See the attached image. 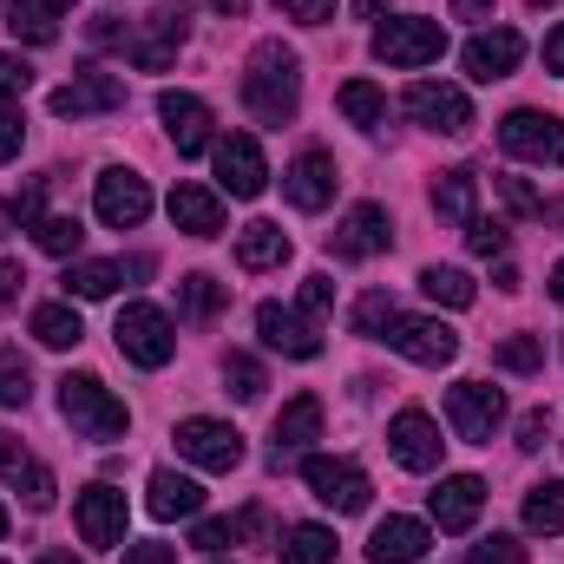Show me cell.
<instances>
[{
	"instance_id": "obj_1",
	"label": "cell",
	"mask_w": 564,
	"mask_h": 564,
	"mask_svg": "<svg viewBox=\"0 0 564 564\" xmlns=\"http://www.w3.org/2000/svg\"><path fill=\"white\" fill-rule=\"evenodd\" d=\"M243 106H250L263 126L295 119V53H289V46L263 40V46L250 53V73H243Z\"/></svg>"
},
{
	"instance_id": "obj_2",
	"label": "cell",
	"mask_w": 564,
	"mask_h": 564,
	"mask_svg": "<svg viewBox=\"0 0 564 564\" xmlns=\"http://www.w3.org/2000/svg\"><path fill=\"white\" fill-rule=\"evenodd\" d=\"M59 414L73 421V433H86V440H119L126 433V401L99 381V375H66L59 381Z\"/></svg>"
},
{
	"instance_id": "obj_3",
	"label": "cell",
	"mask_w": 564,
	"mask_h": 564,
	"mask_svg": "<svg viewBox=\"0 0 564 564\" xmlns=\"http://www.w3.org/2000/svg\"><path fill=\"white\" fill-rule=\"evenodd\" d=\"M112 335H119V355H126V361H139V368H164V361L177 355L171 315H164V308H151V302H126Z\"/></svg>"
},
{
	"instance_id": "obj_4",
	"label": "cell",
	"mask_w": 564,
	"mask_h": 564,
	"mask_svg": "<svg viewBox=\"0 0 564 564\" xmlns=\"http://www.w3.org/2000/svg\"><path fill=\"white\" fill-rule=\"evenodd\" d=\"M375 53H381L388 66H433V59L446 53V26H440V20H421V13H408V20H381Z\"/></svg>"
},
{
	"instance_id": "obj_5",
	"label": "cell",
	"mask_w": 564,
	"mask_h": 564,
	"mask_svg": "<svg viewBox=\"0 0 564 564\" xmlns=\"http://www.w3.org/2000/svg\"><path fill=\"white\" fill-rule=\"evenodd\" d=\"M381 341H388L394 355L421 361V368H446V361L459 355V335H453V328H446L440 315H394Z\"/></svg>"
},
{
	"instance_id": "obj_6",
	"label": "cell",
	"mask_w": 564,
	"mask_h": 564,
	"mask_svg": "<svg viewBox=\"0 0 564 564\" xmlns=\"http://www.w3.org/2000/svg\"><path fill=\"white\" fill-rule=\"evenodd\" d=\"M499 144H506L512 158H532V164H564V119L519 106V112L499 119Z\"/></svg>"
},
{
	"instance_id": "obj_7",
	"label": "cell",
	"mask_w": 564,
	"mask_h": 564,
	"mask_svg": "<svg viewBox=\"0 0 564 564\" xmlns=\"http://www.w3.org/2000/svg\"><path fill=\"white\" fill-rule=\"evenodd\" d=\"M302 479L315 486V499L322 506H335V512H368V473L355 466V459H328V453H315L308 466H302Z\"/></svg>"
},
{
	"instance_id": "obj_8",
	"label": "cell",
	"mask_w": 564,
	"mask_h": 564,
	"mask_svg": "<svg viewBox=\"0 0 564 564\" xmlns=\"http://www.w3.org/2000/svg\"><path fill=\"white\" fill-rule=\"evenodd\" d=\"M73 525H79V539H86L93 552L126 545V492H112V486H86V492L73 499Z\"/></svg>"
},
{
	"instance_id": "obj_9",
	"label": "cell",
	"mask_w": 564,
	"mask_h": 564,
	"mask_svg": "<svg viewBox=\"0 0 564 564\" xmlns=\"http://www.w3.org/2000/svg\"><path fill=\"white\" fill-rule=\"evenodd\" d=\"M177 453L204 473H237L243 466V433L224 421H184L177 426Z\"/></svg>"
},
{
	"instance_id": "obj_10",
	"label": "cell",
	"mask_w": 564,
	"mask_h": 564,
	"mask_svg": "<svg viewBox=\"0 0 564 564\" xmlns=\"http://www.w3.org/2000/svg\"><path fill=\"white\" fill-rule=\"evenodd\" d=\"M446 421L459 440H492V426L506 421V394L486 381H459V388H446Z\"/></svg>"
},
{
	"instance_id": "obj_11",
	"label": "cell",
	"mask_w": 564,
	"mask_h": 564,
	"mask_svg": "<svg viewBox=\"0 0 564 564\" xmlns=\"http://www.w3.org/2000/svg\"><path fill=\"white\" fill-rule=\"evenodd\" d=\"M408 112L421 119L426 132H446V139H459V132L473 126V106H466V93H459V86H440V79L408 86Z\"/></svg>"
},
{
	"instance_id": "obj_12",
	"label": "cell",
	"mask_w": 564,
	"mask_h": 564,
	"mask_svg": "<svg viewBox=\"0 0 564 564\" xmlns=\"http://www.w3.org/2000/svg\"><path fill=\"white\" fill-rule=\"evenodd\" d=\"M217 177H224L230 197H263V184H270L263 144L250 139V132H230V139L217 144Z\"/></svg>"
},
{
	"instance_id": "obj_13",
	"label": "cell",
	"mask_w": 564,
	"mask_h": 564,
	"mask_svg": "<svg viewBox=\"0 0 564 564\" xmlns=\"http://www.w3.org/2000/svg\"><path fill=\"white\" fill-rule=\"evenodd\" d=\"M93 204H99V217H106L112 230H139L144 217H151V184H144L139 171H106Z\"/></svg>"
},
{
	"instance_id": "obj_14",
	"label": "cell",
	"mask_w": 564,
	"mask_h": 564,
	"mask_svg": "<svg viewBox=\"0 0 564 564\" xmlns=\"http://www.w3.org/2000/svg\"><path fill=\"white\" fill-rule=\"evenodd\" d=\"M177 40H184V7H158V13L144 20V33L126 40V59L144 66V73H164V66L177 59Z\"/></svg>"
},
{
	"instance_id": "obj_15",
	"label": "cell",
	"mask_w": 564,
	"mask_h": 564,
	"mask_svg": "<svg viewBox=\"0 0 564 564\" xmlns=\"http://www.w3.org/2000/svg\"><path fill=\"white\" fill-rule=\"evenodd\" d=\"M466 79H479V86H492V79H506L519 59H525V33H512V26H492V33H479V40H466Z\"/></svg>"
},
{
	"instance_id": "obj_16",
	"label": "cell",
	"mask_w": 564,
	"mask_h": 564,
	"mask_svg": "<svg viewBox=\"0 0 564 564\" xmlns=\"http://www.w3.org/2000/svg\"><path fill=\"white\" fill-rule=\"evenodd\" d=\"M46 106H53L59 119H93V112H119V106H126V86H119L112 73H79V79H66Z\"/></svg>"
},
{
	"instance_id": "obj_17",
	"label": "cell",
	"mask_w": 564,
	"mask_h": 564,
	"mask_svg": "<svg viewBox=\"0 0 564 564\" xmlns=\"http://www.w3.org/2000/svg\"><path fill=\"white\" fill-rule=\"evenodd\" d=\"M388 237H394V230H388V210H381V204H355V210L335 224V237H328V243H335V257L368 263V257H381V250H388Z\"/></svg>"
},
{
	"instance_id": "obj_18",
	"label": "cell",
	"mask_w": 564,
	"mask_h": 564,
	"mask_svg": "<svg viewBox=\"0 0 564 564\" xmlns=\"http://www.w3.org/2000/svg\"><path fill=\"white\" fill-rule=\"evenodd\" d=\"M440 426L426 421L421 408H408V414H394V426H388V453L408 466V473H433L440 466Z\"/></svg>"
},
{
	"instance_id": "obj_19",
	"label": "cell",
	"mask_w": 564,
	"mask_h": 564,
	"mask_svg": "<svg viewBox=\"0 0 564 564\" xmlns=\"http://www.w3.org/2000/svg\"><path fill=\"white\" fill-rule=\"evenodd\" d=\"M479 506H486V479H473V473H453L433 486V525L440 532H473Z\"/></svg>"
},
{
	"instance_id": "obj_20",
	"label": "cell",
	"mask_w": 564,
	"mask_h": 564,
	"mask_svg": "<svg viewBox=\"0 0 564 564\" xmlns=\"http://www.w3.org/2000/svg\"><path fill=\"white\" fill-rule=\"evenodd\" d=\"M158 119L171 126L177 158H197V151L210 144V106H204V99H191V93H158Z\"/></svg>"
},
{
	"instance_id": "obj_21",
	"label": "cell",
	"mask_w": 564,
	"mask_h": 564,
	"mask_svg": "<svg viewBox=\"0 0 564 564\" xmlns=\"http://www.w3.org/2000/svg\"><path fill=\"white\" fill-rule=\"evenodd\" d=\"M257 328H263V341L289 355V361H315L322 355V335H315V322H302V315H289L282 302H263L257 308Z\"/></svg>"
},
{
	"instance_id": "obj_22",
	"label": "cell",
	"mask_w": 564,
	"mask_h": 564,
	"mask_svg": "<svg viewBox=\"0 0 564 564\" xmlns=\"http://www.w3.org/2000/svg\"><path fill=\"white\" fill-rule=\"evenodd\" d=\"M282 197H289L295 210H322V204L335 197V158H322V151H302V158L282 171Z\"/></svg>"
},
{
	"instance_id": "obj_23",
	"label": "cell",
	"mask_w": 564,
	"mask_h": 564,
	"mask_svg": "<svg viewBox=\"0 0 564 564\" xmlns=\"http://www.w3.org/2000/svg\"><path fill=\"white\" fill-rule=\"evenodd\" d=\"M426 545H433V532H426L421 519H381L375 539H368V558L375 564H421Z\"/></svg>"
},
{
	"instance_id": "obj_24",
	"label": "cell",
	"mask_w": 564,
	"mask_h": 564,
	"mask_svg": "<svg viewBox=\"0 0 564 564\" xmlns=\"http://www.w3.org/2000/svg\"><path fill=\"white\" fill-rule=\"evenodd\" d=\"M0 479H7V486H13L33 512H40V506H53V473H46V466H40L20 440H0Z\"/></svg>"
},
{
	"instance_id": "obj_25",
	"label": "cell",
	"mask_w": 564,
	"mask_h": 564,
	"mask_svg": "<svg viewBox=\"0 0 564 564\" xmlns=\"http://www.w3.org/2000/svg\"><path fill=\"white\" fill-rule=\"evenodd\" d=\"M171 224H177L184 237H217V230H224V204H217V191H204V184H177V191H171Z\"/></svg>"
},
{
	"instance_id": "obj_26",
	"label": "cell",
	"mask_w": 564,
	"mask_h": 564,
	"mask_svg": "<svg viewBox=\"0 0 564 564\" xmlns=\"http://www.w3.org/2000/svg\"><path fill=\"white\" fill-rule=\"evenodd\" d=\"M144 506H151V519H197V512H204V486L184 479V473H171V466H158Z\"/></svg>"
},
{
	"instance_id": "obj_27",
	"label": "cell",
	"mask_w": 564,
	"mask_h": 564,
	"mask_svg": "<svg viewBox=\"0 0 564 564\" xmlns=\"http://www.w3.org/2000/svg\"><path fill=\"white\" fill-rule=\"evenodd\" d=\"M473 197H479V177H473V171H440V184H433V210H440V224L466 230V224H473Z\"/></svg>"
},
{
	"instance_id": "obj_28",
	"label": "cell",
	"mask_w": 564,
	"mask_h": 564,
	"mask_svg": "<svg viewBox=\"0 0 564 564\" xmlns=\"http://www.w3.org/2000/svg\"><path fill=\"white\" fill-rule=\"evenodd\" d=\"M315 433H322V401H315V394H295V401L276 414V459L295 453V446H308Z\"/></svg>"
},
{
	"instance_id": "obj_29",
	"label": "cell",
	"mask_w": 564,
	"mask_h": 564,
	"mask_svg": "<svg viewBox=\"0 0 564 564\" xmlns=\"http://www.w3.org/2000/svg\"><path fill=\"white\" fill-rule=\"evenodd\" d=\"M237 263L257 276V270H276V263H289V237H282L276 224H250L243 237H237Z\"/></svg>"
},
{
	"instance_id": "obj_30",
	"label": "cell",
	"mask_w": 564,
	"mask_h": 564,
	"mask_svg": "<svg viewBox=\"0 0 564 564\" xmlns=\"http://www.w3.org/2000/svg\"><path fill=\"white\" fill-rule=\"evenodd\" d=\"M335 106H341L348 126H381V119H388V93H381L375 79H348V86L335 93Z\"/></svg>"
},
{
	"instance_id": "obj_31",
	"label": "cell",
	"mask_w": 564,
	"mask_h": 564,
	"mask_svg": "<svg viewBox=\"0 0 564 564\" xmlns=\"http://www.w3.org/2000/svg\"><path fill=\"white\" fill-rule=\"evenodd\" d=\"M276 552H282V564H328L335 558V532L328 525H289Z\"/></svg>"
},
{
	"instance_id": "obj_32",
	"label": "cell",
	"mask_w": 564,
	"mask_h": 564,
	"mask_svg": "<svg viewBox=\"0 0 564 564\" xmlns=\"http://www.w3.org/2000/svg\"><path fill=\"white\" fill-rule=\"evenodd\" d=\"M7 33L26 40V46H53V40H59V20H53L40 0H13V7H7Z\"/></svg>"
},
{
	"instance_id": "obj_33",
	"label": "cell",
	"mask_w": 564,
	"mask_h": 564,
	"mask_svg": "<svg viewBox=\"0 0 564 564\" xmlns=\"http://www.w3.org/2000/svg\"><path fill=\"white\" fill-rule=\"evenodd\" d=\"M33 335H40V348H79V308H66V302H46V308H33Z\"/></svg>"
},
{
	"instance_id": "obj_34",
	"label": "cell",
	"mask_w": 564,
	"mask_h": 564,
	"mask_svg": "<svg viewBox=\"0 0 564 564\" xmlns=\"http://www.w3.org/2000/svg\"><path fill=\"white\" fill-rule=\"evenodd\" d=\"M525 532H564V479H545L525 492Z\"/></svg>"
},
{
	"instance_id": "obj_35",
	"label": "cell",
	"mask_w": 564,
	"mask_h": 564,
	"mask_svg": "<svg viewBox=\"0 0 564 564\" xmlns=\"http://www.w3.org/2000/svg\"><path fill=\"white\" fill-rule=\"evenodd\" d=\"M224 302H230V289H224L217 276H204V270H197V276H184V282H177V308H184L191 322H210V315H217Z\"/></svg>"
},
{
	"instance_id": "obj_36",
	"label": "cell",
	"mask_w": 564,
	"mask_h": 564,
	"mask_svg": "<svg viewBox=\"0 0 564 564\" xmlns=\"http://www.w3.org/2000/svg\"><path fill=\"white\" fill-rule=\"evenodd\" d=\"M119 282H126V263H73V270H66V295L99 302V295H112Z\"/></svg>"
},
{
	"instance_id": "obj_37",
	"label": "cell",
	"mask_w": 564,
	"mask_h": 564,
	"mask_svg": "<svg viewBox=\"0 0 564 564\" xmlns=\"http://www.w3.org/2000/svg\"><path fill=\"white\" fill-rule=\"evenodd\" d=\"M33 243H40L46 257H79L86 230H79V217H40V224H33Z\"/></svg>"
},
{
	"instance_id": "obj_38",
	"label": "cell",
	"mask_w": 564,
	"mask_h": 564,
	"mask_svg": "<svg viewBox=\"0 0 564 564\" xmlns=\"http://www.w3.org/2000/svg\"><path fill=\"white\" fill-rule=\"evenodd\" d=\"M26 401H33V368L13 348H0V408H26Z\"/></svg>"
},
{
	"instance_id": "obj_39",
	"label": "cell",
	"mask_w": 564,
	"mask_h": 564,
	"mask_svg": "<svg viewBox=\"0 0 564 564\" xmlns=\"http://www.w3.org/2000/svg\"><path fill=\"white\" fill-rule=\"evenodd\" d=\"M421 289L433 302H446V308H466L473 302V276L466 270H421Z\"/></svg>"
},
{
	"instance_id": "obj_40",
	"label": "cell",
	"mask_w": 564,
	"mask_h": 564,
	"mask_svg": "<svg viewBox=\"0 0 564 564\" xmlns=\"http://www.w3.org/2000/svg\"><path fill=\"white\" fill-rule=\"evenodd\" d=\"M394 315H401V308H394V295H381V289H375V295H361V302H355V335H388V322H394Z\"/></svg>"
},
{
	"instance_id": "obj_41",
	"label": "cell",
	"mask_w": 564,
	"mask_h": 564,
	"mask_svg": "<svg viewBox=\"0 0 564 564\" xmlns=\"http://www.w3.org/2000/svg\"><path fill=\"white\" fill-rule=\"evenodd\" d=\"M499 368H512V375L545 368V341H539V335H512V341H499Z\"/></svg>"
},
{
	"instance_id": "obj_42",
	"label": "cell",
	"mask_w": 564,
	"mask_h": 564,
	"mask_svg": "<svg viewBox=\"0 0 564 564\" xmlns=\"http://www.w3.org/2000/svg\"><path fill=\"white\" fill-rule=\"evenodd\" d=\"M224 381H230V394H237V401H257V394L270 388V381H263V368H257L250 355H230V361H224Z\"/></svg>"
},
{
	"instance_id": "obj_43",
	"label": "cell",
	"mask_w": 564,
	"mask_h": 564,
	"mask_svg": "<svg viewBox=\"0 0 564 564\" xmlns=\"http://www.w3.org/2000/svg\"><path fill=\"white\" fill-rule=\"evenodd\" d=\"M466 564H525V545L519 539H506V532H492V539H479L473 545V558Z\"/></svg>"
},
{
	"instance_id": "obj_44",
	"label": "cell",
	"mask_w": 564,
	"mask_h": 564,
	"mask_svg": "<svg viewBox=\"0 0 564 564\" xmlns=\"http://www.w3.org/2000/svg\"><path fill=\"white\" fill-rule=\"evenodd\" d=\"M499 197H506L519 217H545V197H539L532 184H519V177H499Z\"/></svg>"
},
{
	"instance_id": "obj_45",
	"label": "cell",
	"mask_w": 564,
	"mask_h": 564,
	"mask_svg": "<svg viewBox=\"0 0 564 564\" xmlns=\"http://www.w3.org/2000/svg\"><path fill=\"white\" fill-rule=\"evenodd\" d=\"M466 243H473V257H506V224H466Z\"/></svg>"
},
{
	"instance_id": "obj_46",
	"label": "cell",
	"mask_w": 564,
	"mask_h": 564,
	"mask_svg": "<svg viewBox=\"0 0 564 564\" xmlns=\"http://www.w3.org/2000/svg\"><path fill=\"white\" fill-rule=\"evenodd\" d=\"M335 308V289H328V276H302V315L308 322H322Z\"/></svg>"
},
{
	"instance_id": "obj_47",
	"label": "cell",
	"mask_w": 564,
	"mask_h": 564,
	"mask_svg": "<svg viewBox=\"0 0 564 564\" xmlns=\"http://www.w3.org/2000/svg\"><path fill=\"white\" fill-rule=\"evenodd\" d=\"M33 86V73H26V59H13V53H0V106L7 99H20Z\"/></svg>"
},
{
	"instance_id": "obj_48",
	"label": "cell",
	"mask_w": 564,
	"mask_h": 564,
	"mask_svg": "<svg viewBox=\"0 0 564 564\" xmlns=\"http://www.w3.org/2000/svg\"><path fill=\"white\" fill-rule=\"evenodd\" d=\"M282 20H302V26H322V20H335V0H276Z\"/></svg>"
},
{
	"instance_id": "obj_49",
	"label": "cell",
	"mask_w": 564,
	"mask_h": 564,
	"mask_svg": "<svg viewBox=\"0 0 564 564\" xmlns=\"http://www.w3.org/2000/svg\"><path fill=\"white\" fill-rule=\"evenodd\" d=\"M545 440H552V414H545V408H532V414L519 421V446H525V453H539Z\"/></svg>"
},
{
	"instance_id": "obj_50",
	"label": "cell",
	"mask_w": 564,
	"mask_h": 564,
	"mask_svg": "<svg viewBox=\"0 0 564 564\" xmlns=\"http://www.w3.org/2000/svg\"><path fill=\"white\" fill-rule=\"evenodd\" d=\"M20 139H26L20 112H7V106H0V164H13V158H20Z\"/></svg>"
},
{
	"instance_id": "obj_51",
	"label": "cell",
	"mask_w": 564,
	"mask_h": 564,
	"mask_svg": "<svg viewBox=\"0 0 564 564\" xmlns=\"http://www.w3.org/2000/svg\"><path fill=\"white\" fill-rule=\"evenodd\" d=\"M20 289H26V276H20V263H7V257H0V315H7L13 302H20Z\"/></svg>"
},
{
	"instance_id": "obj_52",
	"label": "cell",
	"mask_w": 564,
	"mask_h": 564,
	"mask_svg": "<svg viewBox=\"0 0 564 564\" xmlns=\"http://www.w3.org/2000/svg\"><path fill=\"white\" fill-rule=\"evenodd\" d=\"M126 40H132V33H126L112 13H99V20H93V46H126Z\"/></svg>"
},
{
	"instance_id": "obj_53",
	"label": "cell",
	"mask_w": 564,
	"mask_h": 564,
	"mask_svg": "<svg viewBox=\"0 0 564 564\" xmlns=\"http://www.w3.org/2000/svg\"><path fill=\"white\" fill-rule=\"evenodd\" d=\"M126 564H177V552H171V545H132Z\"/></svg>"
},
{
	"instance_id": "obj_54",
	"label": "cell",
	"mask_w": 564,
	"mask_h": 564,
	"mask_svg": "<svg viewBox=\"0 0 564 564\" xmlns=\"http://www.w3.org/2000/svg\"><path fill=\"white\" fill-rule=\"evenodd\" d=\"M545 66L564 79V26H552V40H545Z\"/></svg>"
},
{
	"instance_id": "obj_55",
	"label": "cell",
	"mask_w": 564,
	"mask_h": 564,
	"mask_svg": "<svg viewBox=\"0 0 564 564\" xmlns=\"http://www.w3.org/2000/svg\"><path fill=\"white\" fill-rule=\"evenodd\" d=\"M459 20H492V0H453Z\"/></svg>"
},
{
	"instance_id": "obj_56",
	"label": "cell",
	"mask_w": 564,
	"mask_h": 564,
	"mask_svg": "<svg viewBox=\"0 0 564 564\" xmlns=\"http://www.w3.org/2000/svg\"><path fill=\"white\" fill-rule=\"evenodd\" d=\"M210 7H217V13H243L250 0H210Z\"/></svg>"
},
{
	"instance_id": "obj_57",
	"label": "cell",
	"mask_w": 564,
	"mask_h": 564,
	"mask_svg": "<svg viewBox=\"0 0 564 564\" xmlns=\"http://www.w3.org/2000/svg\"><path fill=\"white\" fill-rule=\"evenodd\" d=\"M552 302H564V263L552 270Z\"/></svg>"
},
{
	"instance_id": "obj_58",
	"label": "cell",
	"mask_w": 564,
	"mask_h": 564,
	"mask_svg": "<svg viewBox=\"0 0 564 564\" xmlns=\"http://www.w3.org/2000/svg\"><path fill=\"white\" fill-rule=\"evenodd\" d=\"M40 564H79V558H73V552H46Z\"/></svg>"
},
{
	"instance_id": "obj_59",
	"label": "cell",
	"mask_w": 564,
	"mask_h": 564,
	"mask_svg": "<svg viewBox=\"0 0 564 564\" xmlns=\"http://www.w3.org/2000/svg\"><path fill=\"white\" fill-rule=\"evenodd\" d=\"M40 7H46V13H66V7H73V0H40Z\"/></svg>"
},
{
	"instance_id": "obj_60",
	"label": "cell",
	"mask_w": 564,
	"mask_h": 564,
	"mask_svg": "<svg viewBox=\"0 0 564 564\" xmlns=\"http://www.w3.org/2000/svg\"><path fill=\"white\" fill-rule=\"evenodd\" d=\"M0 539H7V512H0Z\"/></svg>"
},
{
	"instance_id": "obj_61",
	"label": "cell",
	"mask_w": 564,
	"mask_h": 564,
	"mask_svg": "<svg viewBox=\"0 0 564 564\" xmlns=\"http://www.w3.org/2000/svg\"><path fill=\"white\" fill-rule=\"evenodd\" d=\"M532 7H545V0H532Z\"/></svg>"
}]
</instances>
